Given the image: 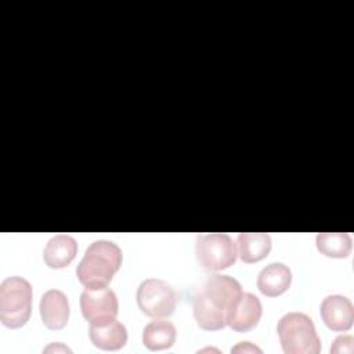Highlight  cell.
Masks as SVG:
<instances>
[{"instance_id":"8fae6325","label":"cell","mask_w":354,"mask_h":354,"mask_svg":"<svg viewBox=\"0 0 354 354\" xmlns=\"http://www.w3.org/2000/svg\"><path fill=\"white\" fill-rule=\"evenodd\" d=\"M40 315L43 324L51 330H59L68 324L69 301L59 289H48L40 299Z\"/></svg>"},{"instance_id":"9c48e42d","label":"cell","mask_w":354,"mask_h":354,"mask_svg":"<svg viewBox=\"0 0 354 354\" xmlns=\"http://www.w3.org/2000/svg\"><path fill=\"white\" fill-rule=\"evenodd\" d=\"M88 335L91 343L106 351H115L122 348L127 342L126 326L116 319V317L102 318L90 322Z\"/></svg>"},{"instance_id":"3957f363","label":"cell","mask_w":354,"mask_h":354,"mask_svg":"<svg viewBox=\"0 0 354 354\" xmlns=\"http://www.w3.org/2000/svg\"><path fill=\"white\" fill-rule=\"evenodd\" d=\"M277 332L286 354H318L321 351V342L314 322L303 313L285 314L278 321Z\"/></svg>"},{"instance_id":"e0dca14e","label":"cell","mask_w":354,"mask_h":354,"mask_svg":"<svg viewBox=\"0 0 354 354\" xmlns=\"http://www.w3.org/2000/svg\"><path fill=\"white\" fill-rule=\"evenodd\" d=\"M354 339L351 335H343V336H339L333 340V344L330 347V353H336V354H342V353H346V354H353L354 351Z\"/></svg>"},{"instance_id":"5bb4252c","label":"cell","mask_w":354,"mask_h":354,"mask_svg":"<svg viewBox=\"0 0 354 354\" xmlns=\"http://www.w3.org/2000/svg\"><path fill=\"white\" fill-rule=\"evenodd\" d=\"M176 328L170 321L156 318L148 322L142 330V343L151 351L170 348L176 342Z\"/></svg>"},{"instance_id":"5b68a950","label":"cell","mask_w":354,"mask_h":354,"mask_svg":"<svg viewBox=\"0 0 354 354\" xmlns=\"http://www.w3.org/2000/svg\"><path fill=\"white\" fill-rule=\"evenodd\" d=\"M195 252L198 261L206 270L218 271L236 261L238 250L228 234H202L196 238Z\"/></svg>"},{"instance_id":"d6986e66","label":"cell","mask_w":354,"mask_h":354,"mask_svg":"<svg viewBox=\"0 0 354 354\" xmlns=\"http://www.w3.org/2000/svg\"><path fill=\"white\" fill-rule=\"evenodd\" d=\"M53 350H54V351H68V353H71V350H69L68 347L62 346L61 343H55V344L53 343V344H50L48 347L44 348V351H53Z\"/></svg>"},{"instance_id":"4fadbf2b","label":"cell","mask_w":354,"mask_h":354,"mask_svg":"<svg viewBox=\"0 0 354 354\" xmlns=\"http://www.w3.org/2000/svg\"><path fill=\"white\" fill-rule=\"evenodd\" d=\"M77 253V243L75 238L65 234L53 236L43 250V260L50 268L66 267Z\"/></svg>"},{"instance_id":"52a82bcc","label":"cell","mask_w":354,"mask_h":354,"mask_svg":"<svg viewBox=\"0 0 354 354\" xmlns=\"http://www.w3.org/2000/svg\"><path fill=\"white\" fill-rule=\"evenodd\" d=\"M80 310L88 322L116 317L119 313L118 297L108 286L97 289L86 288L80 295Z\"/></svg>"},{"instance_id":"30bf717a","label":"cell","mask_w":354,"mask_h":354,"mask_svg":"<svg viewBox=\"0 0 354 354\" xmlns=\"http://www.w3.org/2000/svg\"><path fill=\"white\" fill-rule=\"evenodd\" d=\"M321 318L325 325L335 330H348L354 322V307L350 299L342 295H329L321 303Z\"/></svg>"},{"instance_id":"277c9868","label":"cell","mask_w":354,"mask_h":354,"mask_svg":"<svg viewBox=\"0 0 354 354\" xmlns=\"http://www.w3.org/2000/svg\"><path fill=\"white\" fill-rule=\"evenodd\" d=\"M32 310V286L22 277H8L0 283V321L4 326H24Z\"/></svg>"},{"instance_id":"ba28073f","label":"cell","mask_w":354,"mask_h":354,"mask_svg":"<svg viewBox=\"0 0 354 354\" xmlns=\"http://www.w3.org/2000/svg\"><path fill=\"white\" fill-rule=\"evenodd\" d=\"M263 314V307L257 296L242 292L239 299L227 314L225 324L236 332H249L253 329Z\"/></svg>"},{"instance_id":"ac0fdd59","label":"cell","mask_w":354,"mask_h":354,"mask_svg":"<svg viewBox=\"0 0 354 354\" xmlns=\"http://www.w3.org/2000/svg\"><path fill=\"white\" fill-rule=\"evenodd\" d=\"M231 353H261V348L253 346L250 342H241L231 348Z\"/></svg>"},{"instance_id":"6da1fadb","label":"cell","mask_w":354,"mask_h":354,"mask_svg":"<svg viewBox=\"0 0 354 354\" xmlns=\"http://www.w3.org/2000/svg\"><path fill=\"white\" fill-rule=\"evenodd\" d=\"M242 295L241 283L228 275H210L195 293L194 317L196 324L206 330L223 329L231 307Z\"/></svg>"},{"instance_id":"7c38bea8","label":"cell","mask_w":354,"mask_h":354,"mask_svg":"<svg viewBox=\"0 0 354 354\" xmlns=\"http://www.w3.org/2000/svg\"><path fill=\"white\" fill-rule=\"evenodd\" d=\"M292 282V272L288 266L282 263H270L257 277L259 290L268 296L277 297L288 290Z\"/></svg>"},{"instance_id":"9a60e30c","label":"cell","mask_w":354,"mask_h":354,"mask_svg":"<svg viewBox=\"0 0 354 354\" xmlns=\"http://www.w3.org/2000/svg\"><path fill=\"white\" fill-rule=\"evenodd\" d=\"M238 250L243 263H257L268 256L271 238L266 232H241L238 235Z\"/></svg>"},{"instance_id":"8992f818","label":"cell","mask_w":354,"mask_h":354,"mask_svg":"<svg viewBox=\"0 0 354 354\" xmlns=\"http://www.w3.org/2000/svg\"><path fill=\"white\" fill-rule=\"evenodd\" d=\"M177 295L170 283L158 278L142 281L137 289V304L140 310L152 318L169 317L173 314Z\"/></svg>"},{"instance_id":"2e32d148","label":"cell","mask_w":354,"mask_h":354,"mask_svg":"<svg viewBox=\"0 0 354 354\" xmlns=\"http://www.w3.org/2000/svg\"><path fill=\"white\" fill-rule=\"evenodd\" d=\"M315 242L322 254L335 259L347 257L353 246L351 236L347 232H319Z\"/></svg>"},{"instance_id":"7a4b0ae2","label":"cell","mask_w":354,"mask_h":354,"mask_svg":"<svg viewBox=\"0 0 354 354\" xmlns=\"http://www.w3.org/2000/svg\"><path fill=\"white\" fill-rule=\"evenodd\" d=\"M122 260V250L116 243L100 239L86 249L76 268V275L80 283L88 289L105 288L120 268Z\"/></svg>"}]
</instances>
